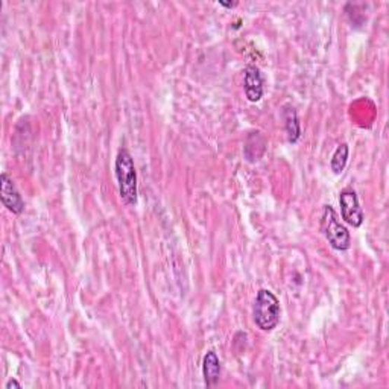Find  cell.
Segmentation results:
<instances>
[{"label":"cell","mask_w":389,"mask_h":389,"mask_svg":"<svg viewBox=\"0 0 389 389\" xmlns=\"http://www.w3.org/2000/svg\"><path fill=\"white\" fill-rule=\"evenodd\" d=\"M321 230L330 247L338 251H347L351 245L350 231L339 222L336 212L332 205H325L321 218Z\"/></svg>","instance_id":"3"},{"label":"cell","mask_w":389,"mask_h":389,"mask_svg":"<svg viewBox=\"0 0 389 389\" xmlns=\"http://www.w3.org/2000/svg\"><path fill=\"white\" fill-rule=\"evenodd\" d=\"M339 204L342 218L351 227H360L364 224V212L360 209V204L357 200V195L353 189H343L339 195Z\"/></svg>","instance_id":"4"},{"label":"cell","mask_w":389,"mask_h":389,"mask_svg":"<svg viewBox=\"0 0 389 389\" xmlns=\"http://www.w3.org/2000/svg\"><path fill=\"white\" fill-rule=\"evenodd\" d=\"M280 313L278 298L268 289H260L252 307V318L257 327L261 332H273L280 322Z\"/></svg>","instance_id":"2"},{"label":"cell","mask_w":389,"mask_h":389,"mask_svg":"<svg viewBox=\"0 0 389 389\" xmlns=\"http://www.w3.org/2000/svg\"><path fill=\"white\" fill-rule=\"evenodd\" d=\"M0 200L8 210L14 214H20L25 210V201L17 190L13 178L4 172L0 175Z\"/></svg>","instance_id":"5"},{"label":"cell","mask_w":389,"mask_h":389,"mask_svg":"<svg viewBox=\"0 0 389 389\" xmlns=\"http://www.w3.org/2000/svg\"><path fill=\"white\" fill-rule=\"evenodd\" d=\"M6 389H13V388H15V389H20L22 388V385L17 382V380H10V382L6 383V386H5Z\"/></svg>","instance_id":"10"},{"label":"cell","mask_w":389,"mask_h":389,"mask_svg":"<svg viewBox=\"0 0 389 389\" xmlns=\"http://www.w3.org/2000/svg\"><path fill=\"white\" fill-rule=\"evenodd\" d=\"M283 121H285V128H286L289 143H296L301 137V126L294 107L286 105L283 108Z\"/></svg>","instance_id":"8"},{"label":"cell","mask_w":389,"mask_h":389,"mask_svg":"<svg viewBox=\"0 0 389 389\" xmlns=\"http://www.w3.org/2000/svg\"><path fill=\"white\" fill-rule=\"evenodd\" d=\"M243 90L250 102H259L264 97V78L259 67L247 66L243 71Z\"/></svg>","instance_id":"6"},{"label":"cell","mask_w":389,"mask_h":389,"mask_svg":"<svg viewBox=\"0 0 389 389\" xmlns=\"http://www.w3.org/2000/svg\"><path fill=\"white\" fill-rule=\"evenodd\" d=\"M114 170L122 201L126 205H135L137 204V172H135L134 160L128 149L122 148L117 152Z\"/></svg>","instance_id":"1"},{"label":"cell","mask_w":389,"mask_h":389,"mask_svg":"<svg viewBox=\"0 0 389 389\" xmlns=\"http://www.w3.org/2000/svg\"><path fill=\"white\" fill-rule=\"evenodd\" d=\"M221 6H225V8H233V6H236L238 4L236 2H233V4H225V2H219Z\"/></svg>","instance_id":"11"},{"label":"cell","mask_w":389,"mask_h":389,"mask_svg":"<svg viewBox=\"0 0 389 389\" xmlns=\"http://www.w3.org/2000/svg\"><path fill=\"white\" fill-rule=\"evenodd\" d=\"M203 374L207 386H214L221 377V362L214 351H207L203 360Z\"/></svg>","instance_id":"7"},{"label":"cell","mask_w":389,"mask_h":389,"mask_svg":"<svg viewBox=\"0 0 389 389\" xmlns=\"http://www.w3.org/2000/svg\"><path fill=\"white\" fill-rule=\"evenodd\" d=\"M348 152L350 151H348V146H347L346 143L339 144V146L336 148V151H334L333 157H332V161H330V166H332V170L336 175H341L342 170L346 169L347 160H348Z\"/></svg>","instance_id":"9"}]
</instances>
